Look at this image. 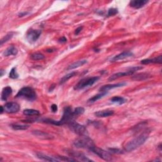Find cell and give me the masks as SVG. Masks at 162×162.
Instances as JSON below:
<instances>
[{"label":"cell","mask_w":162,"mask_h":162,"mask_svg":"<svg viewBox=\"0 0 162 162\" xmlns=\"http://www.w3.org/2000/svg\"><path fill=\"white\" fill-rule=\"evenodd\" d=\"M0 108H1V114H2V113H3V111H4V108H3V106H1V107H0Z\"/></svg>","instance_id":"f35d334b"},{"label":"cell","mask_w":162,"mask_h":162,"mask_svg":"<svg viewBox=\"0 0 162 162\" xmlns=\"http://www.w3.org/2000/svg\"><path fill=\"white\" fill-rule=\"evenodd\" d=\"M16 98H24L27 100L34 101L37 98L35 91L30 87H24L22 88L16 95Z\"/></svg>","instance_id":"277c9868"},{"label":"cell","mask_w":162,"mask_h":162,"mask_svg":"<svg viewBox=\"0 0 162 162\" xmlns=\"http://www.w3.org/2000/svg\"><path fill=\"white\" fill-rule=\"evenodd\" d=\"M114 114V111L111 110H105L98 111L94 113V115L98 118H105L111 116Z\"/></svg>","instance_id":"9a60e30c"},{"label":"cell","mask_w":162,"mask_h":162,"mask_svg":"<svg viewBox=\"0 0 162 162\" xmlns=\"http://www.w3.org/2000/svg\"><path fill=\"white\" fill-rule=\"evenodd\" d=\"M36 156L39 159L43 161H60L57 158L51 157V156H50L45 154H43L40 152L37 153Z\"/></svg>","instance_id":"2e32d148"},{"label":"cell","mask_w":162,"mask_h":162,"mask_svg":"<svg viewBox=\"0 0 162 162\" xmlns=\"http://www.w3.org/2000/svg\"><path fill=\"white\" fill-rule=\"evenodd\" d=\"M59 42L61 43H63V42H67V39L65 37H62L61 38L59 39Z\"/></svg>","instance_id":"8d00e7d4"},{"label":"cell","mask_w":162,"mask_h":162,"mask_svg":"<svg viewBox=\"0 0 162 162\" xmlns=\"http://www.w3.org/2000/svg\"><path fill=\"white\" fill-rule=\"evenodd\" d=\"M75 75H77V72H72L71 73H70V74H68L65 75V76H63L61 79V80L60 81V84H63L65 82H66L67 81H68L70 79L72 78L73 77H74Z\"/></svg>","instance_id":"d4e9b609"},{"label":"cell","mask_w":162,"mask_h":162,"mask_svg":"<svg viewBox=\"0 0 162 162\" xmlns=\"http://www.w3.org/2000/svg\"><path fill=\"white\" fill-rule=\"evenodd\" d=\"M77 117L74 115V111H72V108L71 106L65 107L63 111V114L60 120H54L52 119H45L42 121L50 124H53L55 126H61L65 123H68L73 120H74Z\"/></svg>","instance_id":"6da1fadb"},{"label":"cell","mask_w":162,"mask_h":162,"mask_svg":"<svg viewBox=\"0 0 162 162\" xmlns=\"http://www.w3.org/2000/svg\"><path fill=\"white\" fill-rule=\"evenodd\" d=\"M126 83L122 82V83H117V84H108V85H103L102 87L100 89V91L102 92H107L108 91H109L110 89H114V88H120L122 87V86L125 85Z\"/></svg>","instance_id":"4fadbf2b"},{"label":"cell","mask_w":162,"mask_h":162,"mask_svg":"<svg viewBox=\"0 0 162 162\" xmlns=\"http://www.w3.org/2000/svg\"><path fill=\"white\" fill-rule=\"evenodd\" d=\"M13 34H14L13 32H9V33H8L6 36H4L3 38L1 39V41H0V42H1V45L2 46L4 43L7 42L10 39H12L13 36Z\"/></svg>","instance_id":"f1b7e54d"},{"label":"cell","mask_w":162,"mask_h":162,"mask_svg":"<svg viewBox=\"0 0 162 162\" xmlns=\"http://www.w3.org/2000/svg\"><path fill=\"white\" fill-rule=\"evenodd\" d=\"M45 56L44 55H42L41 53H34L30 56V58L33 60H41L45 59Z\"/></svg>","instance_id":"83f0119b"},{"label":"cell","mask_w":162,"mask_h":162,"mask_svg":"<svg viewBox=\"0 0 162 162\" xmlns=\"http://www.w3.org/2000/svg\"><path fill=\"white\" fill-rule=\"evenodd\" d=\"M107 93L106 92H102L101 93L99 94H97L96 96H94L93 97H92V98H91L89 100H88V102L89 103H94L96 101L99 100L100 99L102 98L103 97H104L105 95H106Z\"/></svg>","instance_id":"4316f807"},{"label":"cell","mask_w":162,"mask_h":162,"mask_svg":"<svg viewBox=\"0 0 162 162\" xmlns=\"http://www.w3.org/2000/svg\"><path fill=\"white\" fill-rule=\"evenodd\" d=\"M41 32H42L41 30L30 29L27 32V33L26 38L30 43L35 42L39 38V37L41 34Z\"/></svg>","instance_id":"9c48e42d"},{"label":"cell","mask_w":162,"mask_h":162,"mask_svg":"<svg viewBox=\"0 0 162 162\" xmlns=\"http://www.w3.org/2000/svg\"><path fill=\"white\" fill-rule=\"evenodd\" d=\"M68 126L72 132L79 135L80 136H88V131L85 127L75 122V120L69 122Z\"/></svg>","instance_id":"5b68a950"},{"label":"cell","mask_w":162,"mask_h":162,"mask_svg":"<svg viewBox=\"0 0 162 162\" xmlns=\"http://www.w3.org/2000/svg\"><path fill=\"white\" fill-rule=\"evenodd\" d=\"M17 53H18V50L17 48L13 46H10L3 52V55L4 56H8L11 55L15 56L17 55Z\"/></svg>","instance_id":"d6986e66"},{"label":"cell","mask_w":162,"mask_h":162,"mask_svg":"<svg viewBox=\"0 0 162 162\" xmlns=\"http://www.w3.org/2000/svg\"><path fill=\"white\" fill-rule=\"evenodd\" d=\"M51 111H52L53 112L55 113V112H56L57 110H58V106H57L56 105L53 104V105H52L51 106Z\"/></svg>","instance_id":"e575fe53"},{"label":"cell","mask_w":162,"mask_h":162,"mask_svg":"<svg viewBox=\"0 0 162 162\" xmlns=\"http://www.w3.org/2000/svg\"><path fill=\"white\" fill-rule=\"evenodd\" d=\"M99 79V77H93L82 79L75 85L74 89L75 90H80L84 89L85 88L90 87V86H92L94 83H96Z\"/></svg>","instance_id":"8992f818"},{"label":"cell","mask_w":162,"mask_h":162,"mask_svg":"<svg viewBox=\"0 0 162 162\" xmlns=\"http://www.w3.org/2000/svg\"><path fill=\"white\" fill-rule=\"evenodd\" d=\"M0 72H1V75H1V77H2V76H3V73H4V71H3V70H1V71H0Z\"/></svg>","instance_id":"ab89813d"},{"label":"cell","mask_w":162,"mask_h":162,"mask_svg":"<svg viewBox=\"0 0 162 162\" xmlns=\"http://www.w3.org/2000/svg\"><path fill=\"white\" fill-rule=\"evenodd\" d=\"M151 76H152V75L148 73H140L132 76V79L134 80H137V81L144 80L151 77Z\"/></svg>","instance_id":"44dd1931"},{"label":"cell","mask_w":162,"mask_h":162,"mask_svg":"<svg viewBox=\"0 0 162 162\" xmlns=\"http://www.w3.org/2000/svg\"><path fill=\"white\" fill-rule=\"evenodd\" d=\"M87 62H88L86 60H79L77 62H75L72 63L71 65H70L67 67V71H71V70H73L75 68H79L80 67H82Z\"/></svg>","instance_id":"ffe728a7"},{"label":"cell","mask_w":162,"mask_h":162,"mask_svg":"<svg viewBox=\"0 0 162 162\" xmlns=\"http://www.w3.org/2000/svg\"><path fill=\"white\" fill-rule=\"evenodd\" d=\"M27 14H28V13H27V12L21 13L19 14V17H23V16H25V15H26Z\"/></svg>","instance_id":"74e56055"},{"label":"cell","mask_w":162,"mask_h":162,"mask_svg":"<svg viewBox=\"0 0 162 162\" xmlns=\"http://www.w3.org/2000/svg\"><path fill=\"white\" fill-rule=\"evenodd\" d=\"M133 56V53L130 52V51H124L122 52L120 54H118V55L115 56L114 57H113L111 59V62H117L118 60H123V59L131 57Z\"/></svg>","instance_id":"7c38bea8"},{"label":"cell","mask_w":162,"mask_h":162,"mask_svg":"<svg viewBox=\"0 0 162 162\" xmlns=\"http://www.w3.org/2000/svg\"><path fill=\"white\" fill-rule=\"evenodd\" d=\"M60 161H78L77 159L73 158L72 157H66V156H59L58 157H56Z\"/></svg>","instance_id":"1f68e13d"},{"label":"cell","mask_w":162,"mask_h":162,"mask_svg":"<svg viewBox=\"0 0 162 162\" xmlns=\"http://www.w3.org/2000/svg\"><path fill=\"white\" fill-rule=\"evenodd\" d=\"M162 56L159 55L157 57H155L153 59H144L141 60V63L143 65H148L149 63H159L161 64L162 63Z\"/></svg>","instance_id":"e0dca14e"},{"label":"cell","mask_w":162,"mask_h":162,"mask_svg":"<svg viewBox=\"0 0 162 162\" xmlns=\"http://www.w3.org/2000/svg\"><path fill=\"white\" fill-rule=\"evenodd\" d=\"M83 27H78L76 30H75V35H78L80 32H81V30H82Z\"/></svg>","instance_id":"d590c367"},{"label":"cell","mask_w":162,"mask_h":162,"mask_svg":"<svg viewBox=\"0 0 162 162\" xmlns=\"http://www.w3.org/2000/svg\"><path fill=\"white\" fill-rule=\"evenodd\" d=\"M149 134L147 132H144L136 137H135L131 141L127 143L125 146L126 152H130L138 148L139 146L143 145L146 140L148 139Z\"/></svg>","instance_id":"7a4b0ae2"},{"label":"cell","mask_w":162,"mask_h":162,"mask_svg":"<svg viewBox=\"0 0 162 162\" xmlns=\"http://www.w3.org/2000/svg\"><path fill=\"white\" fill-rule=\"evenodd\" d=\"M110 101L112 103H115V104L120 105L126 103L127 100L123 98V97L115 96V97H113V98L110 100Z\"/></svg>","instance_id":"603a6c76"},{"label":"cell","mask_w":162,"mask_h":162,"mask_svg":"<svg viewBox=\"0 0 162 162\" xmlns=\"http://www.w3.org/2000/svg\"><path fill=\"white\" fill-rule=\"evenodd\" d=\"M148 3L147 0H133L129 3V5L134 8L139 9L143 7L146 4Z\"/></svg>","instance_id":"5bb4252c"},{"label":"cell","mask_w":162,"mask_h":162,"mask_svg":"<svg viewBox=\"0 0 162 162\" xmlns=\"http://www.w3.org/2000/svg\"><path fill=\"white\" fill-rule=\"evenodd\" d=\"M118 13V9L115 8H111L108 11L107 16L108 17H111V16H114Z\"/></svg>","instance_id":"d6a6232c"},{"label":"cell","mask_w":162,"mask_h":162,"mask_svg":"<svg viewBox=\"0 0 162 162\" xmlns=\"http://www.w3.org/2000/svg\"><path fill=\"white\" fill-rule=\"evenodd\" d=\"M109 152L113 153V154H123V152L122 150L118 149V148H109Z\"/></svg>","instance_id":"836d02e7"},{"label":"cell","mask_w":162,"mask_h":162,"mask_svg":"<svg viewBox=\"0 0 162 162\" xmlns=\"http://www.w3.org/2000/svg\"><path fill=\"white\" fill-rule=\"evenodd\" d=\"M11 127L15 131H24L27 130V129L29 127V126L20 125V124H12V125H11Z\"/></svg>","instance_id":"484cf974"},{"label":"cell","mask_w":162,"mask_h":162,"mask_svg":"<svg viewBox=\"0 0 162 162\" xmlns=\"http://www.w3.org/2000/svg\"><path fill=\"white\" fill-rule=\"evenodd\" d=\"M74 144L77 148L88 149L89 150L95 146L93 140L89 138L88 136H80V138L75 140Z\"/></svg>","instance_id":"3957f363"},{"label":"cell","mask_w":162,"mask_h":162,"mask_svg":"<svg viewBox=\"0 0 162 162\" xmlns=\"http://www.w3.org/2000/svg\"><path fill=\"white\" fill-rule=\"evenodd\" d=\"M32 133H33V134L34 135V136L38 137H40L41 139H50L51 137V136L50 134H48L46 132H42V131H33L32 132Z\"/></svg>","instance_id":"7402d4cb"},{"label":"cell","mask_w":162,"mask_h":162,"mask_svg":"<svg viewBox=\"0 0 162 162\" xmlns=\"http://www.w3.org/2000/svg\"><path fill=\"white\" fill-rule=\"evenodd\" d=\"M74 115L76 116L77 117L78 116H79L80 115H82L83 114V113H84L85 111V110L83 107H77L76 108H75L74 110Z\"/></svg>","instance_id":"4dcf8cb0"},{"label":"cell","mask_w":162,"mask_h":162,"mask_svg":"<svg viewBox=\"0 0 162 162\" xmlns=\"http://www.w3.org/2000/svg\"><path fill=\"white\" fill-rule=\"evenodd\" d=\"M23 113L26 116H37L40 114L38 110L34 109H26L24 111Z\"/></svg>","instance_id":"cb8c5ba5"},{"label":"cell","mask_w":162,"mask_h":162,"mask_svg":"<svg viewBox=\"0 0 162 162\" xmlns=\"http://www.w3.org/2000/svg\"><path fill=\"white\" fill-rule=\"evenodd\" d=\"M12 93V89L10 86H7L3 88L1 93V100L6 101L9 96Z\"/></svg>","instance_id":"ac0fdd59"},{"label":"cell","mask_w":162,"mask_h":162,"mask_svg":"<svg viewBox=\"0 0 162 162\" xmlns=\"http://www.w3.org/2000/svg\"><path fill=\"white\" fill-rule=\"evenodd\" d=\"M90 151H91L92 152L97 155L98 156H100L101 158L104 160L105 161H111L112 160V157H111V155L109 153V152H107L103 149H101L98 147L96 146H94L91 148Z\"/></svg>","instance_id":"ba28073f"},{"label":"cell","mask_w":162,"mask_h":162,"mask_svg":"<svg viewBox=\"0 0 162 162\" xmlns=\"http://www.w3.org/2000/svg\"><path fill=\"white\" fill-rule=\"evenodd\" d=\"M4 111L8 113H15L20 110V105L16 102H8L3 106Z\"/></svg>","instance_id":"30bf717a"},{"label":"cell","mask_w":162,"mask_h":162,"mask_svg":"<svg viewBox=\"0 0 162 162\" xmlns=\"http://www.w3.org/2000/svg\"><path fill=\"white\" fill-rule=\"evenodd\" d=\"M9 77L13 79H17L19 77V74L17 72V68H16V67H13L11 70L9 74Z\"/></svg>","instance_id":"f546056e"},{"label":"cell","mask_w":162,"mask_h":162,"mask_svg":"<svg viewBox=\"0 0 162 162\" xmlns=\"http://www.w3.org/2000/svg\"><path fill=\"white\" fill-rule=\"evenodd\" d=\"M142 68H143L142 67H135L131 68L130 70H129V71H127L126 72H122L116 73L115 74L112 75L111 76H110L108 79V80L113 81V80H115L117 79H119L120 77L129 76V75H132L134 72H136V71H139V70H141Z\"/></svg>","instance_id":"52a82bcc"},{"label":"cell","mask_w":162,"mask_h":162,"mask_svg":"<svg viewBox=\"0 0 162 162\" xmlns=\"http://www.w3.org/2000/svg\"><path fill=\"white\" fill-rule=\"evenodd\" d=\"M46 51L47 52H53V50H46Z\"/></svg>","instance_id":"60d3db41"},{"label":"cell","mask_w":162,"mask_h":162,"mask_svg":"<svg viewBox=\"0 0 162 162\" xmlns=\"http://www.w3.org/2000/svg\"><path fill=\"white\" fill-rule=\"evenodd\" d=\"M67 153L71 156H72V158H75V159L77 158V160H80V161H92L93 160H91L87 158V156H85L84 155L77 152H74V151H71V152H68Z\"/></svg>","instance_id":"8fae6325"}]
</instances>
